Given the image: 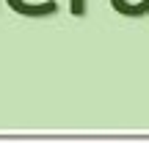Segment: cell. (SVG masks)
Masks as SVG:
<instances>
[{"label": "cell", "mask_w": 149, "mask_h": 143, "mask_svg": "<svg viewBox=\"0 0 149 143\" xmlns=\"http://www.w3.org/2000/svg\"><path fill=\"white\" fill-rule=\"evenodd\" d=\"M69 11H72V17H83L86 14V0H69Z\"/></svg>", "instance_id": "cell-3"}, {"label": "cell", "mask_w": 149, "mask_h": 143, "mask_svg": "<svg viewBox=\"0 0 149 143\" xmlns=\"http://www.w3.org/2000/svg\"><path fill=\"white\" fill-rule=\"evenodd\" d=\"M11 11L19 17H31V19H42V17H55L58 3L55 0H44V3H28V0H6Z\"/></svg>", "instance_id": "cell-1"}, {"label": "cell", "mask_w": 149, "mask_h": 143, "mask_svg": "<svg viewBox=\"0 0 149 143\" xmlns=\"http://www.w3.org/2000/svg\"><path fill=\"white\" fill-rule=\"evenodd\" d=\"M113 11L124 17H146L149 14V0H111Z\"/></svg>", "instance_id": "cell-2"}]
</instances>
